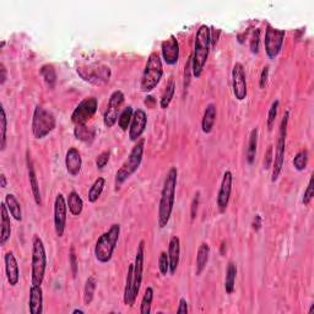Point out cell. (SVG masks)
<instances>
[{"label":"cell","mask_w":314,"mask_h":314,"mask_svg":"<svg viewBox=\"0 0 314 314\" xmlns=\"http://www.w3.org/2000/svg\"><path fill=\"white\" fill-rule=\"evenodd\" d=\"M177 182H178V169L176 167H171L166 174L162 191H161L160 204H158L157 221L160 229H165L168 225L169 220H171L174 200H176Z\"/></svg>","instance_id":"1"},{"label":"cell","mask_w":314,"mask_h":314,"mask_svg":"<svg viewBox=\"0 0 314 314\" xmlns=\"http://www.w3.org/2000/svg\"><path fill=\"white\" fill-rule=\"evenodd\" d=\"M211 30L206 25L199 27L195 36L194 43V53L191 55V65H193V75L198 79L204 71L205 64L207 62L211 47Z\"/></svg>","instance_id":"2"},{"label":"cell","mask_w":314,"mask_h":314,"mask_svg":"<svg viewBox=\"0 0 314 314\" xmlns=\"http://www.w3.org/2000/svg\"><path fill=\"white\" fill-rule=\"evenodd\" d=\"M144 149H145V139L140 138L136 141L135 145L133 146L132 151L129 152V155H128L127 160L123 162L122 167L117 171L115 178L116 190H118L121 188V185L127 179H129L138 171L139 167H140L144 156Z\"/></svg>","instance_id":"3"},{"label":"cell","mask_w":314,"mask_h":314,"mask_svg":"<svg viewBox=\"0 0 314 314\" xmlns=\"http://www.w3.org/2000/svg\"><path fill=\"white\" fill-rule=\"evenodd\" d=\"M121 236V225L113 224L111 227L99 236L94 246V257L99 263L106 264L110 262L113 257Z\"/></svg>","instance_id":"4"},{"label":"cell","mask_w":314,"mask_h":314,"mask_svg":"<svg viewBox=\"0 0 314 314\" xmlns=\"http://www.w3.org/2000/svg\"><path fill=\"white\" fill-rule=\"evenodd\" d=\"M163 76V64L162 58L156 52L151 53L147 58L145 69L140 81V90L144 93L151 92L154 88L157 87L161 79Z\"/></svg>","instance_id":"5"},{"label":"cell","mask_w":314,"mask_h":314,"mask_svg":"<svg viewBox=\"0 0 314 314\" xmlns=\"http://www.w3.org/2000/svg\"><path fill=\"white\" fill-rule=\"evenodd\" d=\"M47 269V254L42 238L33 236L31 257V285L42 286Z\"/></svg>","instance_id":"6"},{"label":"cell","mask_w":314,"mask_h":314,"mask_svg":"<svg viewBox=\"0 0 314 314\" xmlns=\"http://www.w3.org/2000/svg\"><path fill=\"white\" fill-rule=\"evenodd\" d=\"M57 126V121L52 112L47 111L42 106H36L32 116V134L35 139L46 138L49 133L53 132Z\"/></svg>","instance_id":"7"},{"label":"cell","mask_w":314,"mask_h":314,"mask_svg":"<svg viewBox=\"0 0 314 314\" xmlns=\"http://www.w3.org/2000/svg\"><path fill=\"white\" fill-rule=\"evenodd\" d=\"M288 118H290V111H286L281 119V123H280L276 151H275L274 160H272V176H271L272 183H275L279 179L283 168V162H285V149H286V136H287Z\"/></svg>","instance_id":"8"},{"label":"cell","mask_w":314,"mask_h":314,"mask_svg":"<svg viewBox=\"0 0 314 314\" xmlns=\"http://www.w3.org/2000/svg\"><path fill=\"white\" fill-rule=\"evenodd\" d=\"M144 260H145V242L140 241L136 249L135 260L133 263V287H132V307L135 304L136 297L140 292L141 283H143L144 274Z\"/></svg>","instance_id":"9"},{"label":"cell","mask_w":314,"mask_h":314,"mask_svg":"<svg viewBox=\"0 0 314 314\" xmlns=\"http://www.w3.org/2000/svg\"><path fill=\"white\" fill-rule=\"evenodd\" d=\"M285 30L275 29L271 25L266 26L264 43H265V52L269 59H275L280 54V52L282 49L283 40H285Z\"/></svg>","instance_id":"10"},{"label":"cell","mask_w":314,"mask_h":314,"mask_svg":"<svg viewBox=\"0 0 314 314\" xmlns=\"http://www.w3.org/2000/svg\"><path fill=\"white\" fill-rule=\"evenodd\" d=\"M98 108V99L96 97H87L82 99L71 115V122L76 124H86L92 117L96 115Z\"/></svg>","instance_id":"11"},{"label":"cell","mask_w":314,"mask_h":314,"mask_svg":"<svg viewBox=\"0 0 314 314\" xmlns=\"http://www.w3.org/2000/svg\"><path fill=\"white\" fill-rule=\"evenodd\" d=\"M124 98H126L124 93L119 90L112 92V94L110 96L107 108H106L103 116L104 126L107 128H112L118 122V117L121 115V110L122 106L124 103Z\"/></svg>","instance_id":"12"},{"label":"cell","mask_w":314,"mask_h":314,"mask_svg":"<svg viewBox=\"0 0 314 314\" xmlns=\"http://www.w3.org/2000/svg\"><path fill=\"white\" fill-rule=\"evenodd\" d=\"M232 92L237 101H243L247 97V77L244 66L236 63L232 69Z\"/></svg>","instance_id":"13"},{"label":"cell","mask_w":314,"mask_h":314,"mask_svg":"<svg viewBox=\"0 0 314 314\" xmlns=\"http://www.w3.org/2000/svg\"><path fill=\"white\" fill-rule=\"evenodd\" d=\"M66 214H68V204L62 193H59L54 201V230L58 237H63L66 226Z\"/></svg>","instance_id":"14"},{"label":"cell","mask_w":314,"mask_h":314,"mask_svg":"<svg viewBox=\"0 0 314 314\" xmlns=\"http://www.w3.org/2000/svg\"><path fill=\"white\" fill-rule=\"evenodd\" d=\"M77 74L85 80L94 85H102L110 80L111 70L104 65L90 66L88 69H77Z\"/></svg>","instance_id":"15"},{"label":"cell","mask_w":314,"mask_h":314,"mask_svg":"<svg viewBox=\"0 0 314 314\" xmlns=\"http://www.w3.org/2000/svg\"><path fill=\"white\" fill-rule=\"evenodd\" d=\"M232 183H233V174L231 171H226L222 176L221 185L219 189L218 198H216V205L220 213H225L229 206V201L231 198V191H232Z\"/></svg>","instance_id":"16"},{"label":"cell","mask_w":314,"mask_h":314,"mask_svg":"<svg viewBox=\"0 0 314 314\" xmlns=\"http://www.w3.org/2000/svg\"><path fill=\"white\" fill-rule=\"evenodd\" d=\"M162 59L167 65H176L179 59V43L176 36L171 35L169 38L165 40L161 44Z\"/></svg>","instance_id":"17"},{"label":"cell","mask_w":314,"mask_h":314,"mask_svg":"<svg viewBox=\"0 0 314 314\" xmlns=\"http://www.w3.org/2000/svg\"><path fill=\"white\" fill-rule=\"evenodd\" d=\"M147 126V115L143 108H138L134 111L132 123L129 126V139L132 141H138L144 134Z\"/></svg>","instance_id":"18"},{"label":"cell","mask_w":314,"mask_h":314,"mask_svg":"<svg viewBox=\"0 0 314 314\" xmlns=\"http://www.w3.org/2000/svg\"><path fill=\"white\" fill-rule=\"evenodd\" d=\"M4 264H5V275H7L8 282H9L11 287H14V286L18 285L19 280H20V269H19L18 260H16L13 252L5 253Z\"/></svg>","instance_id":"19"},{"label":"cell","mask_w":314,"mask_h":314,"mask_svg":"<svg viewBox=\"0 0 314 314\" xmlns=\"http://www.w3.org/2000/svg\"><path fill=\"white\" fill-rule=\"evenodd\" d=\"M65 167L71 177L79 176L82 168V157L76 147H70L65 155Z\"/></svg>","instance_id":"20"},{"label":"cell","mask_w":314,"mask_h":314,"mask_svg":"<svg viewBox=\"0 0 314 314\" xmlns=\"http://www.w3.org/2000/svg\"><path fill=\"white\" fill-rule=\"evenodd\" d=\"M167 254L169 260V272H171V275H174L177 269H178L180 259V240L178 236H173L169 240Z\"/></svg>","instance_id":"21"},{"label":"cell","mask_w":314,"mask_h":314,"mask_svg":"<svg viewBox=\"0 0 314 314\" xmlns=\"http://www.w3.org/2000/svg\"><path fill=\"white\" fill-rule=\"evenodd\" d=\"M29 310L31 314H42L43 312L42 286L31 285L29 297Z\"/></svg>","instance_id":"22"},{"label":"cell","mask_w":314,"mask_h":314,"mask_svg":"<svg viewBox=\"0 0 314 314\" xmlns=\"http://www.w3.org/2000/svg\"><path fill=\"white\" fill-rule=\"evenodd\" d=\"M27 172H29V182H30V187H31L33 199H35L36 205L41 206V204H42V198H41L40 184H38L37 176H36L35 168H33L32 161L29 155H27Z\"/></svg>","instance_id":"23"},{"label":"cell","mask_w":314,"mask_h":314,"mask_svg":"<svg viewBox=\"0 0 314 314\" xmlns=\"http://www.w3.org/2000/svg\"><path fill=\"white\" fill-rule=\"evenodd\" d=\"M209 258H210V246L206 243V242H202L199 246L198 253H196V271L195 274L201 275L204 272L205 269H206L207 263H209Z\"/></svg>","instance_id":"24"},{"label":"cell","mask_w":314,"mask_h":314,"mask_svg":"<svg viewBox=\"0 0 314 314\" xmlns=\"http://www.w3.org/2000/svg\"><path fill=\"white\" fill-rule=\"evenodd\" d=\"M10 213L8 210L7 204L3 202L2 204V235H0V244L5 246L8 241L10 240L11 236V222H10Z\"/></svg>","instance_id":"25"},{"label":"cell","mask_w":314,"mask_h":314,"mask_svg":"<svg viewBox=\"0 0 314 314\" xmlns=\"http://www.w3.org/2000/svg\"><path fill=\"white\" fill-rule=\"evenodd\" d=\"M216 122V106L214 103H209L206 106L204 111V116H202V121H201V128L202 132L205 134H209L213 130L214 126H215Z\"/></svg>","instance_id":"26"},{"label":"cell","mask_w":314,"mask_h":314,"mask_svg":"<svg viewBox=\"0 0 314 314\" xmlns=\"http://www.w3.org/2000/svg\"><path fill=\"white\" fill-rule=\"evenodd\" d=\"M66 204H68V209L71 213V215H81L82 210H84V200L79 195V193L74 190L70 191L68 199H66Z\"/></svg>","instance_id":"27"},{"label":"cell","mask_w":314,"mask_h":314,"mask_svg":"<svg viewBox=\"0 0 314 314\" xmlns=\"http://www.w3.org/2000/svg\"><path fill=\"white\" fill-rule=\"evenodd\" d=\"M75 138L84 143H91L96 136V130L92 127H87L86 124H76L74 129Z\"/></svg>","instance_id":"28"},{"label":"cell","mask_w":314,"mask_h":314,"mask_svg":"<svg viewBox=\"0 0 314 314\" xmlns=\"http://www.w3.org/2000/svg\"><path fill=\"white\" fill-rule=\"evenodd\" d=\"M4 202L7 204L8 210H9L10 215L15 219L16 221H21L22 220V210H21V205L20 202L18 201V199L15 198V195L13 194H7L5 195Z\"/></svg>","instance_id":"29"},{"label":"cell","mask_w":314,"mask_h":314,"mask_svg":"<svg viewBox=\"0 0 314 314\" xmlns=\"http://www.w3.org/2000/svg\"><path fill=\"white\" fill-rule=\"evenodd\" d=\"M258 128H253L251 135H249L248 147H247V162L249 165H253L255 160V155H257V146H258Z\"/></svg>","instance_id":"30"},{"label":"cell","mask_w":314,"mask_h":314,"mask_svg":"<svg viewBox=\"0 0 314 314\" xmlns=\"http://www.w3.org/2000/svg\"><path fill=\"white\" fill-rule=\"evenodd\" d=\"M236 275H237V266L233 262H230L226 269V277H225V291L227 294H231L235 291Z\"/></svg>","instance_id":"31"},{"label":"cell","mask_w":314,"mask_h":314,"mask_svg":"<svg viewBox=\"0 0 314 314\" xmlns=\"http://www.w3.org/2000/svg\"><path fill=\"white\" fill-rule=\"evenodd\" d=\"M106 187V179L103 177H98L96 180L93 182L92 187L88 190V201L91 204H94L99 198H101L102 193H103Z\"/></svg>","instance_id":"32"},{"label":"cell","mask_w":314,"mask_h":314,"mask_svg":"<svg viewBox=\"0 0 314 314\" xmlns=\"http://www.w3.org/2000/svg\"><path fill=\"white\" fill-rule=\"evenodd\" d=\"M174 93H176V82H174L173 79H171L168 81V84L166 85L165 91H163L162 96H161V99H160V107L162 108V110L168 108V106L171 104L172 99H173Z\"/></svg>","instance_id":"33"},{"label":"cell","mask_w":314,"mask_h":314,"mask_svg":"<svg viewBox=\"0 0 314 314\" xmlns=\"http://www.w3.org/2000/svg\"><path fill=\"white\" fill-rule=\"evenodd\" d=\"M97 288V280L94 276H90L85 282L84 287V303L85 305H90L94 298V292Z\"/></svg>","instance_id":"34"},{"label":"cell","mask_w":314,"mask_h":314,"mask_svg":"<svg viewBox=\"0 0 314 314\" xmlns=\"http://www.w3.org/2000/svg\"><path fill=\"white\" fill-rule=\"evenodd\" d=\"M41 75L46 81V84L49 86V87H54L55 82H57V73H55V69L52 64H44V65L41 68L40 70Z\"/></svg>","instance_id":"35"},{"label":"cell","mask_w":314,"mask_h":314,"mask_svg":"<svg viewBox=\"0 0 314 314\" xmlns=\"http://www.w3.org/2000/svg\"><path fill=\"white\" fill-rule=\"evenodd\" d=\"M0 150L4 151L5 146H7V128H8V121H7V113H5L3 104L0 106Z\"/></svg>","instance_id":"36"},{"label":"cell","mask_w":314,"mask_h":314,"mask_svg":"<svg viewBox=\"0 0 314 314\" xmlns=\"http://www.w3.org/2000/svg\"><path fill=\"white\" fill-rule=\"evenodd\" d=\"M133 115H134V110H133L132 106H128L122 111L118 117V126L122 130H127L129 128L130 123H132Z\"/></svg>","instance_id":"37"},{"label":"cell","mask_w":314,"mask_h":314,"mask_svg":"<svg viewBox=\"0 0 314 314\" xmlns=\"http://www.w3.org/2000/svg\"><path fill=\"white\" fill-rule=\"evenodd\" d=\"M152 299H154V288L147 287L145 290V293H144V296H143V299H141V304H140L141 314L151 313Z\"/></svg>","instance_id":"38"},{"label":"cell","mask_w":314,"mask_h":314,"mask_svg":"<svg viewBox=\"0 0 314 314\" xmlns=\"http://www.w3.org/2000/svg\"><path fill=\"white\" fill-rule=\"evenodd\" d=\"M308 158H309V154H308V150H302L298 154L296 155L293 158V167L297 169L298 172H303L307 168L308 165Z\"/></svg>","instance_id":"39"},{"label":"cell","mask_w":314,"mask_h":314,"mask_svg":"<svg viewBox=\"0 0 314 314\" xmlns=\"http://www.w3.org/2000/svg\"><path fill=\"white\" fill-rule=\"evenodd\" d=\"M279 99L274 101L269 108V113H268V119H266V124H268V129L272 130V127H274L275 121H276L277 117V110H279Z\"/></svg>","instance_id":"40"},{"label":"cell","mask_w":314,"mask_h":314,"mask_svg":"<svg viewBox=\"0 0 314 314\" xmlns=\"http://www.w3.org/2000/svg\"><path fill=\"white\" fill-rule=\"evenodd\" d=\"M158 269L162 275H167L169 272V260L168 254L166 252H161L160 258H158Z\"/></svg>","instance_id":"41"},{"label":"cell","mask_w":314,"mask_h":314,"mask_svg":"<svg viewBox=\"0 0 314 314\" xmlns=\"http://www.w3.org/2000/svg\"><path fill=\"white\" fill-rule=\"evenodd\" d=\"M259 41H260V30H254L252 33L251 42H249V47H251V52L253 54H257L259 52Z\"/></svg>","instance_id":"42"},{"label":"cell","mask_w":314,"mask_h":314,"mask_svg":"<svg viewBox=\"0 0 314 314\" xmlns=\"http://www.w3.org/2000/svg\"><path fill=\"white\" fill-rule=\"evenodd\" d=\"M69 263H70L73 276L76 277L77 271H79V265H77V258H76V254H75L74 247H70V253H69Z\"/></svg>","instance_id":"43"},{"label":"cell","mask_w":314,"mask_h":314,"mask_svg":"<svg viewBox=\"0 0 314 314\" xmlns=\"http://www.w3.org/2000/svg\"><path fill=\"white\" fill-rule=\"evenodd\" d=\"M313 177H310L309 179V183H308V187L307 189H305L304 191V195H303V205L304 206H308V205L310 204V201H312L313 199Z\"/></svg>","instance_id":"44"},{"label":"cell","mask_w":314,"mask_h":314,"mask_svg":"<svg viewBox=\"0 0 314 314\" xmlns=\"http://www.w3.org/2000/svg\"><path fill=\"white\" fill-rule=\"evenodd\" d=\"M110 151H103L101 152V154L98 155L96 158V166L98 169H103L106 167V165L108 163V161H110Z\"/></svg>","instance_id":"45"},{"label":"cell","mask_w":314,"mask_h":314,"mask_svg":"<svg viewBox=\"0 0 314 314\" xmlns=\"http://www.w3.org/2000/svg\"><path fill=\"white\" fill-rule=\"evenodd\" d=\"M272 160H274V149L270 145L268 147L265 152V156H264V168L270 169L272 165Z\"/></svg>","instance_id":"46"},{"label":"cell","mask_w":314,"mask_h":314,"mask_svg":"<svg viewBox=\"0 0 314 314\" xmlns=\"http://www.w3.org/2000/svg\"><path fill=\"white\" fill-rule=\"evenodd\" d=\"M190 71L193 73V65H191V57L189 58L188 63L185 64V70H184V88H187L190 82Z\"/></svg>","instance_id":"47"},{"label":"cell","mask_w":314,"mask_h":314,"mask_svg":"<svg viewBox=\"0 0 314 314\" xmlns=\"http://www.w3.org/2000/svg\"><path fill=\"white\" fill-rule=\"evenodd\" d=\"M199 202H200V191L195 194L194 196L193 202H191V220L196 218V214H198V207H199Z\"/></svg>","instance_id":"48"},{"label":"cell","mask_w":314,"mask_h":314,"mask_svg":"<svg viewBox=\"0 0 314 314\" xmlns=\"http://www.w3.org/2000/svg\"><path fill=\"white\" fill-rule=\"evenodd\" d=\"M268 77H269V66H264L262 74H260V80H259V87L260 88H265L266 82H268Z\"/></svg>","instance_id":"49"},{"label":"cell","mask_w":314,"mask_h":314,"mask_svg":"<svg viewBox=\"0 0 314 314\" xmlns=\"http://www.w3.org/2000/svg\"><path fill=\"white\" fill-rule=\"evenodd\" d=\"M188 302L185 298H180L179 299V304L178 308H177V313H188Z\"/></svg>","instance_id":"50"},{"label":"cell","mask_w":314,"mask_h":314,"mask_svg":"<svg viewBox=\"0 0 314 314\" xmlns=\"http://www.w3.org/2000/svg\"><path fill=\"white\" fill-rule=\"evenodd\" d=\"M252 226L254 231L260 230V227H262V216H260L259 214H257V215L254 216V219H253V222H252Z\"/></svg>","instance_id":"51"},{"label":"cell","mask_w":314,"mask_h":314,"mask_svg":"<svg viewBox=\"0 0 314 314\" xmlns=\"http://www.w3.org/2000/svg\"><path fill=\"white\" fill-rule=\"evenodd\" d=\"M0 70H2V81H0V84L4 85L5 80H7V69H5L4 64H0Z\"/></svg>","instance_id":"52"},{"label":"cell","mask_w":314,"mask_h":314,"mask_svg":"<svg viewBox=\"0 0 314 314\" xmlns=\"http://www.w3.org/2000/svg\"><path fill=\"white\" fill-rule=\"evenodd\" d=\"M155 103H156V101H155V98L152 96H147L146 99H145V104L147 106V107L150 108H154Z\"/></svg>","instance_id":"53"},{"label":"cell","mask_w":314,"mask_h":314,"mask_svg":"<svg viewBox=\"0 0 314 314\" xmlns=\"http://www.w3.org/2000/svg\"><path fill=\"white\" fill-rule=\"evenodd\" d=\"M0 180H2V184H0V187H2V188H7L8 180H7V176H5L4 173L0 174Z\"/></svg>","instance_id":"54"},{"label":"cell","mask_w":314,"mask_h":314,"mask_svg":"<svg viewBox=\"0 0 314 314\" xmlns=\"http://www.w3.org/2000/svg\"><path fill=\"white\" fill-rule=\"evenodd\" d=\"M73 313H74V314H77V313H79V314H84L85 312H84V310H82V309H74V310H73Z\"/></svg>","instance_id":"55"},{"label":"cell","mask_w":314,"mask_h":314,"mask_svg":"<svg viewBox=\"0 0 314 314\" xmlns=\"http://www.w3.org/2000/svg\"><path fill=\"white\" fill-rule=\"evenodd\" d=\"M313 310H314V304H312V307H310V310H309V314H312V313H313Z\"/></svg>","instance_id":"56"}]
</instances>
